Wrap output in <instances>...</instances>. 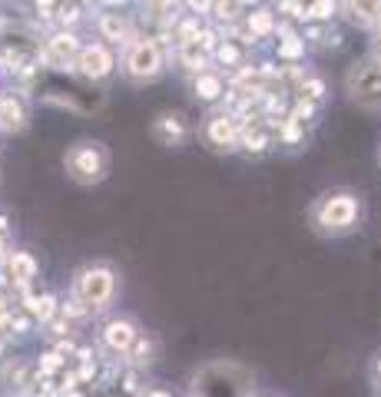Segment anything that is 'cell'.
<instances>
[{
    "mask_svg": "<svg viewBox=\"0 0 381 397\" xmlns=\"http://www.w3.org/2000/svg\"><path fill=\"white\" fill-rule=\"evenodd\" d=\"M64 312H66V314H73V318H80V314H87V305H83V301H80V298L73 295V298H70V301L64 305Z\"/></svg>",
    "mask_w": 381,
    "mask_h": 397,
    "instance_id": "4316f807",
    "label": "cell"
},
{
    "mask_svg": "<svg viewBox=\"0 0 381 397\" xmlns=\"http://www.w3.org/2000/svg\"><path fill=\"white\" fill-rule=\"evenodd\" d=\"M37 4H40V7H50V4H54V0H37Z\"/></svg>",
    "mask_w": 381,
    "mask_h": 397,
    "instance_id": "d6a6232c",
    "label": "cell"
},
{
    "mask_svg": "<svg viewBox=\"0 0 381 397\" xmlns=\"http://www.w3.org/2000/svg\"><path fill=\"white\" fill-rule=\"evenodd\" d=\"M206 60H209V50L202 47L199 40H189V43H179V63L193 73H202L206 70Z\"/></svg>",
    "mask_w": 381,
    "mask_h": 397,
    "instance_id": "5bb4252c",
    "label": "cell"
},
{
    "mask_svg": "<svg viewBox=\"0 0 381 397\" xmlns=\"http://www.w3.org/2000/svg\"><path fill=\"white\" fill-rule=\"evenodd\" d=\"M99 4H123V0H99Z\"/></svg>",
    "mask_w": 381,
    "mask_h": 397,
    "instance_id": "e575fe53",
    "label": "cell"
},
{
    "mask_svg": "<svg viewBox=\"0 0 381 397\" xmlns=\"http://www.w3.org/2000/svg\"><path fill=\"white\" fill-rule=\"evenodd\" d=\"M136 338H140V334H136V324H133L130 318H116V322H109L107 328H103V341H107V348L116 351V355L130 351Z\"/></svg>",
    "mask_w": 381,
    "mask_h": 397,
    "instance_id": "30bf717a",
    "label": "cell"
},
{
    "mask_svg": "<svg viewBox=\"0 0 381 397\" xmlns=\"http://www.w3.org/2000/svg\"><path fill=\"white\" fill-rule=\"evenodd\" d=\"M371 27H378V33H381V13H378V17H375V23H371Z\"/></svg>",
    "mask_w": 381,
    "mask_h": 397,
    "instance_id": "1f68e13d",
    "label": "cell"
},
{
    "mask_svg": "<svg viewBox=\"0 0 381 397\" xmlns=\"http://www.w3.org/2000/svg\"><path fill=\"white\" fill-rule=\"evenodd\" d=\"M216 56H219V60H222L226 66L242 63V50H239V47H236L232 40H222V43H219V47H216Z\"/></svg>",
    "mask_w": 381,
    "mask_h": 397,
    "instance_id": "d6986e66",
    "label": "cell"
},
{
    "mask_svg": "<svg viewBox=\"0 0 381 397\" xmlns=\"http://www.w3.org/2000/svg\"><path fill=\"white\" fill-rule=\"evenodd\" d=\"M361 219V199L355 193H328L322 195L315 205H312V226L325 236H345L351 228L358 226Z\"/></svg>",
    "mask_w": 381,
    "mask_h": 397,
    "instance_id": "6da1fadb",
    "label": "cell"
},
{
    "mask_svg": "<svg viewBox=\"0 0 381 397\" xmlns=\"http://www.w3.org/2000/svg\"><path fill=\"white\" fill-rule=\"evenodd\" d=\"M136 341H140V338H136ZM152 344L150 341H140V348H136V358H133V361H136V365H150L152 361Z\"/></svg>",
    "mask_w": 381,
    "mask_h": 397,
    "instance_id": "d4e9b609",
    "label": "cell"
},
{
    "mask_svg": "<svg viewBox=\"0 0 381 397\" xmlns=\"http://www.w3.org/2000/svg\"><path fill=\"white\" fill-rule=\"evenodd\" d=\"M150 397H169V394H163V391H152V394Z\"/></svg>",
    "mask_w": 381,
    "mask_h": 397,
    "instance_id": "836d02e7",
    "label": "cell"
},
{
    "mask_svg": "<svg viewBox=\"0 0 381 397\" xmlns=\"http://www.w3.org/2000/svg\"><path fill=\"white\" fill-rule=\"evenodd\" d=\"M99 30H103V37H109V40L126 43V37H130V23L123 20L120 13H107V17L99 20Z\"/></svg>",
    "mask_w": 381,
    "mask_h": 397,
    "instance_id": "2e32d148",
    "label": "cell"
},
{
    "mask_svg": "<svg viewBox=\"0 0 381 397\" xmlns=\"http://www.w3.org/2000/svg\"><path fill=\"white\" fill-rule=\"evenodd\" d=\"M4 252H7V238L0 236V255H4Z\"/></svg>",
    "mask_w": 381,
    "mask_h": 397,
    "instance_id": "4dcf8cb0",
    "label": "cell"
},
{
    "mask_svg": "<svg viewBox=\"0 0 381 397\" xmlns=\"http://www.w3.org/2000/svg\"><path fill=\"white\" fill-rule=\"evenodd\" d=\"M239 7H242L239 0H216V4H212V11H216V17H219V20H232Z\"/></svg>",
    "mask_w": 381,
    "mask_h": 397,
    "instance_id": "7402d4cb",
    "label": "cell"
},
{
    "mask_svg": "<svg viewBox=\"0 0 381 397\" xmlns=\"http://www.w3.org/2000/svg\"><path fill=\"white\" fill-rule=\"evenodd\" d=\"M73 295L87 308H107L109 301L116 298V275L107 269V265H97V269H87L80 279H76Z\"/></svg>",
    "mask_w": 381,
    "mask_h": 397,
    "instance_id": "3957f363",
    "label": "cell"
},
{
    "mask_svg": "<svg viewBox=\"0 0 381 397\" xmlns=\"http://www.w3.org/2000/svg\"><path fill=\"white\" fill-rule=\"evenodd\" d=\"M322 93H325L322 80H305L302 83V99H322Z\"/></svg>",
    "mask_w": 381,
    "mask_h": 397,
    "instance_id": "cb8c5ba5",
    "label": "cell"
},
{
    "mask_svg": "<svg viewBox=\"0 0 381 397\" xmlns=\"http://www.w3.org/2000/svg\"><path fill=\"white\" fill-rule=\"evenodd\" d=\"M351 99L365 109H381V63L378 60H361L349 73Z\"/></svg>",
    "mask_w": 381,
    "mask_h": 397,
    "instance_id": "277c9868",
    "label": "cell"
},
{
    "mask_svg": "<svg viewBox=\"0 0 381 397\" xmlns=\"http://www.w3.org/2000/svg\"><path fill=\"white\" fill-rule=\"evenodd\" d=\"M64 169L73 183H83V185H93L99 179H107L109 172V152L103 149V142H76L70 146L64 156Z\"/></svg>",
    "mask_w": 381,
    "mask_h": 397,
    "instance_id": "7a4b0ae2",
    "label": "cell"
},
{
    "mask_svg": "<svg viewBox=\"0 0 381 397\" xmlns=\"http://www.w3.org/2000/svg\"><path fill=\"white\" fill-rule=\"evenodd\" d=\"M54 295H40V298H27V308H30L33 314H37V318H40V322H47V318H50V314H54Z\"/></svg>",
    "mask_w": 381,
    "mask_h": 397,
    "instance_id": "ac0fdd59",
    "label": "cell"
},
{
    "mask_svg": "<svg viewBox=\"0 0 381 397\" xmlns=\"http://www.w3.org/2000/svg\"><path fill=\"white\" fill-rule=\"evenodd\" d=\"M375 371H378V377H381V358H378V367H375Z\"/></svg>",
    "mask_w": 381,
    "mask_h": 397,
    "instance_id": "d590c367",
    "label": "cell"
},
{
    "mask_svg": "<svg viewBox=\"0 0 381 397\" xmlns=\"http://www.w3.org/2000/svg\"><path fill=\"white\" fill-rule=\"evenodd\" d=\"M11 275H13V281H20V285L37 279V262H33V255H27V252H13L11 255Z\"/></svg>",
    "mask_w": 381,
    "mask_h": 397,
    "instance_id": "9a60e30c",
    "label": "cell"
},
{
    "mask_svg": "<svg viewBox=\"0 0 381 397\" xmlns=\"http://www.w3.org/2000/svg\"><path fill=\"white\" fill-rule=\"evenodd\" d=\"M130 80H152V76L163 73V50L156 40H140L130 47L126 63H123Z\"/></svg>",
    "mask_w": 381,
    "mask_h": 397,
    "instance_id": "5b68a950",
    "label": "cell"
},
{
    "mask_svg": "<svg viewBox=\"0 0 381 397\" xmlns=\"http://www.w3.org/2000/svg\"><path fill=\"white\" fill-rule=\"evenodd\" d=\"M282 11L289 13V17H295V20H305V11L298 0H282Z\"/></svg>",
    "mask_w": 381,
    "mask_h": 397,
    "instance_id": "484cf974",
    "label": "cell"
},
{
    "mask_svg": "<svg viewBox=\"0 0 381 397\" xmlns=\"http://www.w3.org/2000/svg\"><path fill=\"white\" fill-rule=\"evenodd\" d=\"M249 30H252V33H259V37L272 33V30H275V17H272V11H255V13H249Z\"/></svg>",
    "mask_w": 381,
    "mask_h": 397,
    "instance_id": "e0dca14e",
    "label": "cell"
},
{
    "mask_svg": "<svg viewBox=\"0 0 381 397\" xmlns=\"http://www.w3.org/2000/svg\"><path fill=\"white\" fill-rule=\"evenodd\" d=\"M335 13V0H315L308 11H305V17H315V20H328Z\"/></svg>",
    "mask_w": 381,
    "mask_h": 397,
    "instance_id": "44dd1931",
    "label": "cell"
},
{
    "mask_svg": "<svg viewBox=\"0 0 381 397\" xmlns=\"http://www.w3.org/2000/svg\"><path fill=\"white\" fill-rule=\"evenodd\" d=\"M375 60L381 63V33H378V40H375Z\"/></svg>",
    "mask_w": 381,
    "mask_h": 397,
    "instance_id": "f546056e",
    "label": "cell"
},
{
    "mask_svg": "<svg viewBox=\"0 0 381 397\" xmlns=\"http://www.w3.org/2000/svg\"><path fill=\"white\" fill-rule=\"evenodd\" d=\"M76 56H80V43H76V37L73 33H60V37H54V40L47 43L44 63L56 66V70H70Z\"/></svg>",
    "mask_w": 381,
    "mask_h": 397,
    "instance_id": "52a82bcc",
    "label": "cell"
},
{
    "mask_svg": "<svg viewBox=\"0 0 381 397\" xmlns=\"http://www.w3.org/2000/svg\"><path fill=\"white\" fill-rule=\"evenodd\" d=\"M73 66H80V73L90 76V80H103L113 70V54H109L107 47H99V43H90V47L80 50Z\"/></svg>",
    "mask_w": 381,
    "mask_h": 397,
    "instance_id": "8992f818",
    "label": "cell"
},
{
    "mask_svg": "<svg viewBox=\"0 0 381 397\" xmlns=\"http://www.w3.org/2000/svg\"><path fill=\"white\" fill-rule=\"evenodd\" d=\"M206 140H209L212 149H236V140H239L236 119L232 116H212L206 123Z\"/></svg>",
    "mask_w": 381,
    "mask_h": 397,
    "instance_id": "9c48e42d",
    "label": "cell"
},
{
    "mask_svg": "<svg viewBox=\"0 0 381 397\" xmlns=\"http://www.w3.org/2000/svg\"><path fill=\"white\" fill-rule=\"evenodd\" d=\"M193 4V11H209L212 7V0H189Z\"/></svg>",
    "mask_w": 381,
    "mask_h": 397,
    "instance_id": "f1b7e54d",
    "label": "cell"
},
{
    "mask_svg": "<svg viewBox=\"0 0 381 397\" xmlns=\"http://www.w3.org/2000/svg\"><path fill=\"white\" fill-rule=\"evenodd\" d=\"M152 133H156V140L163 142V146H183L189 140V119L183 113H163V116L156 119Z\"/></svg>",
    "mask_w": 381,
    "mask_h": 397,
    "instance_id": "ba28073f",
    "label": "cell"
},
{
    "mask_svg": "<svg viewBox=\"0 0 381 397\" xmlns=\"http://www.w3.org/2000/svg\"><path fill=\"white\" fill-rule=\"evenodd\" d=\"M302 126H305V119H285V126H282V140L285 142H298V136H302Z\"/></svg>",
    "mask_w": 381,
    "mask_h": 397,
    "instance_id": "603a6c76",
    "label": "cell"
},
{
    "mask_svg": "<svg viewBox=\"0 0 381 397\" xmlns=\"http://www.w3.org/2000/svg\"><path fill=\"white\" fill-rule=\"evenodd\" d=\"M23 123H27V109H23L20 99L17 97H0V126L17 133V129H23Z\"/></svg>",
    "mask_w": 381,
    "mask_h": 397,
    "instance_id": "7c38bea8",
    "label": "cell"
},
{
    "mask_svg": "<svg viewBox=\"0 0 381 397\" xmlns=\"http://www.w3.org/2000/svg\"><path fill=\"white\" fill-rule=\"evenodd\" d=\"M345 13L355 27H371L381 13V0H345Z\"/></svg>",
    "mask_w": 381,
    "mask_h": 397,
    "instance_id": "8fae6325",
    "label": "cell"
},
{
    "mask_svg": "<svg viewBox=\"0 0 381 397\" xmlns=\"http://www.w3.org/2000/svg\"><path fill=\"white\" fill-rule=\"evenodd\" d=\"M193 90H196L199 99L216 103V99L226 93V83H222V76H219V73H209V70H202V73H196V80H193Z\"/></svg>",
    "mask_w": 381,
    "mask_h": 397,
    "instance_id": "4fadbf2b",
    "label": "cell"
},
{
    "mask_svg": "<svg viewBox=\"0 0 381 397\" xmlns=\"http://www.w3.org/2000/svg\"><path fill=\"white\" fill-rule=\"evenodd\" d=\"M56 367H60V358H56V355H44V361H40V371H44V374H54Z\"/></svg>",
    "mask_w": 381,
    "mask_h": 397,
    "instance_id": "83f0119b",
    "label": "cell"
},
{
    "mask_svg": "<svg viewBox=\"0 0 381 397\" xmlns=\"http://www.w3.org/2000/svg\"><path fill=\"white\" fill-rule=\"evenodd\" d=\"M305 54V40L302 37H285V43H279V56L285 60H295V56Z\"/></svg>",
    "mask_w": 381,
    "mask_h": 397,
    "instance_id": "ffe728a7",
    "label": "cell"
}]
</instances>
